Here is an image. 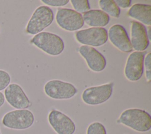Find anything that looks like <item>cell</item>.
<instances>
[{"instance_id": "obj_1", "label": "cell", "mask_w": 151, "mask_h": 134, "mask_svg": "<svg viewBox=\"0 0 151 134\" xmlns=\"http://www.w3.org/2000/svg\"><path fill=\"white\" fill-rule=\"evenodd\" d=\"M117 122L139 132L149 131L151 128V116L140 109H128L120 115Z\"/></svg>"}, {"instance_id": "obj_2", "label": "cell", "mask_w": 151, "mask_h": 134, "mask_svg": "<svg viewBox=\"0 0 151 134\" xmlns=\"http://www.w3.org/2000/svg\"><path fill=\"white\" fill-rule=\"evenodd\" d=\"M31 43L45 53L55 56L64 50V43L58 35L48 32H41L34 36Z\"/></svg>"}, {"instance_id": "obj_3", "label": "cell", "mask_w": 151, "mask_h": 134, "mask_svg": "<svg viewBox=\"0 0 151 134\" xmlns=\"http://www.w3.org/2000/svg\"><path fill=\"white\" fill-rule=\"evenodd\" d=\"M34 116L28 109H15L6 113L2 118V124L5 128L24 130L30 128L34 123Z\"/></svg>"}, {"instance_id": "obj_4", "label": "cell", "mask_w": 151, "mask_h": 134, "mask_svg": "<svg viewBox=\"0 0 151 134\" xmlns=\"http://www.w3.org/2000/svg\"><path fill=\"white\" fill-rule=\"evenodd\" d=\"M54 20V13L47 6L37 8L26 26V32L31 35H36L51 24Z\"/></svg>"}, {"instance_id": "obj_5", "label": "cell", "mask_w": 151, "mask_h": 134, "mask_svg": "<svg viewBox=\"0 0 151 134\" xmlns=\"http://www.w3.org/2000/svg\"><path fill=\"white\" fill-rule=\"evenodd\" d=\"M113 84L107 83L85 89L81 94L83 102L88 105H98L108 100L113 93Z\"/></svg>"}, {"instance_id": "obj_6", "label": "cell", "mask_w": 151, "mask_h": 134, "mask_svg": "<svg viewBox=\"0 0 151 134\" xmlns=\"http://www.w3.org/2000/svg\"><path fill=\"white\" fill-rule=\"evenodd\" d=\"M45 94L53 99H69L77 93V88L71 83L58 80L47 82L44 87Z\"/></svg>"}, {"instance_id": "obj_7", "label": "cell", "mask_w": 151, "mask_h": 134, "mask_svg": "<svg viewBox=\"0 0 151 134\" xmlns=\"http://www.w3.org/2000/svg\"><path fill=\"white\" fill-rule=\"evenodd\" d=\"M55 19L60 28L68 31L78 30L84 24L82 15L69 8H58Z\"/></svg>"}, {"instance_id": "obj_8", "label": "cell", "mask_w": 151, "mask_h": 134, "mask_svg": "<svg viewBox=\"0 0 151 134\" xmlns=\"http://www.w3.org/2000/svg\"><path fill=\"white\" fill-rule=\"evenodd\" d=\"M77 41L84 45L100 47L107 40V31L103 27H91L78 31L76 33Z\"/></svg>"}, {"instance_id": "obj_9", "label": "cell", "mask_w": 151, "mask_h": 134, "mask_svg": "<svg viewBox=\"0 0 151 134\" xmlns=\"http://www.w3.org/2000/svg\"><path fill=\"white\" fill-rule=\"evenodd\" d=\"M4 95L7 103L15 109H27L31 106L25 91L17 83H10L4 90Z\"/></svg>"}, {"instance_id": "obj_10", "label": "cell", "mask_w": 151, "mask_h": 134, "mask_svg": "<svg viewBox=\"0 0 151 134\" xmlns=\"http://www.w3.org/2000/svg\"><path fill=\"white\" fill-rule=\"evenodd\" d=\"M145 54V51H134L129 55L125 64L124 74L129 81H136L142 77Z\"/></svg>"}, {"instance_id": "obj_11", "label": "cell", "mask_w": 151, "mask_h": 134, "mask_svg": "<svg viewBox=\"0 0 151 134\" xmlns=\"http://www.w3.org/2000/svg\"><path fill=\"white\" fill-rule=\"evenodd\" d=\"M50 126L57 134H74L76 125L74 122L61 112L53 109L48 116Z\"/></svg>"}, {"instance_id": "obj_12", "label": "cell", "mask_w": 151, "mask_h": 134, "mask_svg": "<svg viewBox=\"0 0 151 134\" xmlns=\"http://www.w3.org/2000/svg\"><path fill=\"white\" fill-rule=\"evenodd\" d=\"M107 35L110 43L121 51L126 53L132 51L133 48L127 32L122 25H112L109 30Z\"/></svg>"}, {"instance_id": "obj_13", "label": "cell", "mask_w": 151, "mask_h": 134, "mask_svg": "<svg viewBox=\"0 0 151 134\" xmlns=\"http://www.w3.org/2000/svg\"><path fill=\"white\" fill-rule=\"evenodd\" d=\"M78 52L85 59L89 68L94 72L104 70L106 66V60L104 55L93 47L81 45Z\"/></svg>"}, {"instance_id": "obj_14", "label": "cell", "mask_w": 151, "mask_h": 134, "mask_svg": "<svg viewBox=\"0 0 151 134\" xmlns=\"http://www.w3.org/2000/svg\"><path fill=\"white\" fill-rule=\"evenodd\" d=\"M132 48L136 51H143L149 44L147 31L145 26L136 21L131 22V40Z\"/></svg>"}, {"instance_id": "obj_15", "label": "cell", "mask_w": 151, "mask_h": 134, "mask_svg": "<svg viewBox=\"0 0 151 134\" xmlns=\"http://www.w3.org/2000/svg\"><path fill=\"white\" fill-rule=\"evenodd\" d=\"M130 18H134L147 25L151 24V5L144 4L133 5L127 12Z\"/></svg>"}, {"instance_id": "obj_16", "label": "cell", "mask_w": 151, "mask_h": 134, "mask_svg": "<svg viewBox=\"0 0 151 134\" xmlns=\"http://www.w3.org/2000/svg\"><path fill=\"white\" fill-rule=\"evenodd\" d=\"M82 17L84 22L90 27H105L110 21L109 15L100 9L89 10L83 13Z\"/></svg>"}, {"instance_id": "obj_17", "label": "cell", "mask_w": 151, "mask_h": 134, "mask_svg": "<svg viewBox=\"0 0 151 134\" xmlns=\"http://www.w3.org/2000/svg\"><path fill=\"white\" fill-rule=\"evenodd\" d=\"M99 5L101 11L108 15L118 18L120 14V9L117 5L114 0H100Z\"/></svg>"}, {"instance_id": "obj_18", "label": "cell", "mask_w": 151, "mask_h": 134, "mask_svg": "<svg viewBox=\"0 0 151 134\" xmlns=\"http://www.w3.org/2000/svg\"><path fill=\"white\" fill-rule=\"evenodd\" d=\"M70 2L75 11L78 13H84L90 10V6L88 0H71Z\"/></svg>"}, {"instance_id": "obj_19", "label": "cell", "mask_w": 151, "mask_h": 134, "mask_svg": "<svg viewBox=\"0 0 151 134\" xmlns=\"http://www.w3.org/2000/svg\"><path fill=\"white\" fill-rule=\"evenodd\" d=\"M87 134H107L104 126L98 122L90 124L87 129Z\"/></svg>"}, {"instance_id": "obj_20", "label": "cell", "mask_w": 151, "mask_h": 134, "mask_svg": "<svg viewBox=\"0 0 151 134\" xmlns=\"http://www.w3.org/2000/svg\"><path fill=\"white\" fill-rule=\"evenodd\" d=\"M11 77L8 72L0 69V91L5 90L11 83Z\"/></svg>"}, {"instance_id": "obj_21", "label": "cell", "mask_w": 151, "mask_h": 134, "mask_svg": "<svg viewBox=\"0 0 151 134\" xmlns=\"http://www.w3.org/2000/svg\"><path fill=\"white\" fill-rule=\"evenodd\" d=\"M150 60H151V53L147 54L145 58H144L143 65L146 69V77L148 81H150L151 79V71H150Z\"/></svg>"}, {"instance_id": "obj_22", "label": "cell", "mask_w": 151, "mask_h": 134, "mask_svg": "<svg viewBox=\"0 0 151 134\" xmlns=\"http://www.w3.org/2000/svg\"><path fill=\"white\" fill-rule=\"evenodd\" d=\"M44 4L51 6H63L66 5L68 2V0H41Z\"/></svg>"}, {"instance_id": "obj_23", "label": "cell", "mask_w": 151, "mask_h": 134, "mask_svg": "<svg viewBox=\"0 0 151 134\" xmlns=\"http://www.w3.org/2000/svg\"><path fill=\"white\" fill-rule=\"evenodd\" d=\"M114 1L119 7L123 8H127L129 7L132 3L131 0H116Z\"/></svg>"}, {"instance_id": "obj_24", "label": "cell", "mask_w": 151, "mask_h": 134, "mask_svg": "<svg viewBox=\"0 0 151 134\" xmlns=\"http://www.w3.org/2000/svg\"><path fill=\"white\" fill-rule=\"evenodd\" d=\"M5 99L4 97V93L0 91V108L4 105V104L5 103Z\"/></svg>"}, {"instance_id": "obj_25", "label": "cell", "mask_w": 151, "mask_h": 134, "mask_svg": "<svg viewBox=\"0 0 151 134\" xmlns=\"http://www.w3.org/2000/svg\"><path fill=\"white\" fill-rule=\"evenodd\" d=\"M0 134H1V129H0Z\"/></svg>"}, {"instance_id": "obj_26", "label": "cell", "mask_w": 151, "mask_h": 134, "mask_svg": "<svg viewBox=\"0 0 151 134\" xmlns=\"http://www.w3.org/2000/svg\"><path fill=\"white\" fill-rule=\"evenodd\" d=\"M0 34H1V28H0Z\"/></svg>"}]
</instances>
